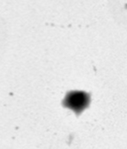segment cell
I'll return each instance as SVG.
<instances>
[{
  "mask_svg": "<svg viewBox=\"0 0 127 149\" xmlns=\"http://www.w3.org/2000/svg\"><path fill=\"white\" fill-rule=\"evenodd\" d=\"M91 104V94L85 91L72 90L67 93L62 104L64 107L71 110L79 116Z\"/></svg>",
  "mask_w": 127,
  "mask_h": 149,
  "instance_id": "1",
  "label": "cell"
},
{
  "mask_svg": "<svg viewBox=\"0 0 127 149\" xmlns=\"http://www.w3.org/2000/svg\"><path fill=\"white\" fill-rule=\"evenodd\" d=\"M126 8H127V5H126Z\"/></svg>",
  "mask_w": 127,
  "mask_h": 149,
  "instance_id": "2",
  "label": "cell"
}]
</instances>
